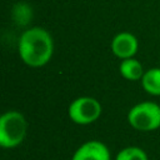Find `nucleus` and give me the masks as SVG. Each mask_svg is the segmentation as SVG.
<instances>
[{
  "instance_id": "obj_7",
  "label": "nucleus",
  "mask_w": 160,
  "mask_h": 160,
  "mask_svg": "<svg viewBox=\"0 0 160 160\" xmlns=\"http://www.w3.org/2000/svg\"><path fill=\"white\" fill-rule=\"evenodd\" d=\"M119 71L124 79L130 80V81L141 80V78L145 72L141 62L139 60H136L135 58H129V59L121 60L120 65H119Z\"/></svg>"
},
{
  "instance_id": "obj_9",
  "label": "nucleus",
  "mask_w": 160,
  "mask_h": 160,
  "mask_svg": "<svg viewBox=\"0 0 160 160\" xmlns=\"http://www.w3.org/2000/svg\"><path fill=\"white\" fill-rule=\"evenodd\" d=\"M115 160H149L148 154L139 146H128L121 149L116 156Z\"/></svg>"
},
{
  "instance_id": "obj_1",
  "label": "nucleus",
  "mask_w": 160,
  "mask_h": 160,
  "mask_svg": "<svg viewBox=\"0 0 160 160\" xmlns=\"http://www.w3.org/2000/svg\"><path fill=\"white\" fill-rule=\"evenodd\" d=\"M18 50L24 64L30 68H41L52 58L54 41L48 30L34 26L20 35Z\"/></svg>"
},
{
  "instance_id": "obj_8",
  "label": "nucleus",
  "mask_w": 160,
  "mask_h": 160,
  "mask_svg": "<svg viewBox=\"0 0 160 160\" xmlns=\"http://www.w3.org/2000/svg\"><path fill=\"white\" fill-rule=\"evenodd\" d=\"M141 85L148 94L160 96V68H151L146 70L141 78Z\"/></svg>"
},
{
  "instance_id": "obj_5",
  "label": "nucleus",
  "mask_w": 160,
  "mask_h": 160,
  "mask_svg": "<svg viewBox=\"0 0 160 160\" xmlns=\"http://www.w3.org/2000/svg\"><path fill=\"white\" fill-rule=\"evenodd\" d=\"M111 51L112 54L119 58L120 60L134 58V55L138 52L139 42L135 35L128 31H121L116 34L111 40Z\"/></svg>"
},
{
  "instance_id": "obj_4",
  "label": "nucleus",
  "mask_w": 160,
  "mask_h": 160,
  "mask_svg": "<svg viewBox=\"0 0 160 160\" xmlns=\"http://www.w3.org/2000/svg\"><path fill=\"white\" fill-rule=\"evenodd\" d=\"M101 104L91 96H80L71 101L68 109L69 118L78 125H89L95 122L101 115Z\"/></svg>"
},
{
  "instance_id": "obj_3",
  "label": "nucleus",
  "mask_w": 160,
  "mask_h": 160,
  "mask_svg": "<svg viewBox=\"0 0 160 160\" xmlns=\"http://www.w3.org/2000/svg\"><path fill=\"white\" fill-rule=\"evenodd\" d=\"M128 122L139 131H152L160 128V105L142 101L134 105L128 112Z\"/></svg>"
},
{
  "instance_id": "obj_6",
  "label": "nucleus",
  "mask_w": 160,
  "mask_h": 160,
  "mask_svg": "<svg viewBox=\"0 0 160 160\" xmlns=\"http://www.w3.org/2000/svg\"><path fill=\"white\" fill-rule=\"evenodd\" d=\"M71 160H110V150L99 140H90L80 145Z\"/></svg>"
},
{
  "instance_id": "obj_2",
  "label": "nucleus",
  "mask_w": 160,
  "mask_h": 160,
  "mask_svg": "<svg viewBox=\"0 0 160 160\" xmlns=\"http://www.w3.org/2000/svg\"><path fill=\"white\" fill-rule=\"evenodd\" d=\"M28 131L25 116L16 110L5 111L0 116V145L4 149H14L19 146Z\"/></svg>"
}]
</instances>
